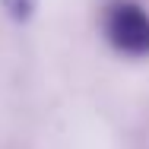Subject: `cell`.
<instances>
[{
	"label": "cell",
	"mask_w": 149,
	"mask_h": 149,
	"mask_svg": "<svg viewBox=\"0 0 149 149\" xmlns=\"http://www.w3.org/2000/svg\"><path fill=\"white\" fill-rule=\"evenodd\" d=\"M102 32L124 57H149V13L136 0H108L102 10Z\"/></svg>",
	"instance_id": "cell-1"
},
{
	"label": "cell",
	"mask_w": 149,
	"mask_h": 149,
	"mask_svg": "<svg viewBox=\"0 0 149 149\" xmlns=\"http://www.w3.org/2000/svg\"><path fill=\"white\" fill-rule=\"evenodd\" d=\"M0 3H3V10H6L16 22H26L32 13H35V3H38V0H0Z\"/></svg>",
	"instance_id": "cell-2"
}]
</instances>
